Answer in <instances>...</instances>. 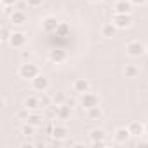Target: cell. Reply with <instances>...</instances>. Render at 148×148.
I'll return each mask as SVG.
<instances>
[{"label":"cell","instance_id":"29","mask_svg":"<svg viewBox=\"0 0 148 148\" xmlns=\"http://www.w3.org/2000/svg\"><path fill=\"white\" fill-rule=\"evenodd\" d=\"M18 0H2V5H7V7H14V4Z\"/></svg>","mask_w":148,"mask_h":148},{"label":"cell","instance_id":"31","mask_svg":"<svg viewBox=\"0 0 148 148\" xmlns=\"http://www.w3.org/2000/svg\"><path fill=\"white\" fill-rule=\"evenodd\" d=\"M138 145H146V146H148V141H145V139H139V141H138Z\"/></svg>","mask_w":148,"mask_h":148},{"label":"cell","instance_id":"2","mask_svg":"<svg viewBox=\"0 0 148 148\" xmlns=\"http://www.w3.org/2000/svg\"><path fill=\"white\" fill-rule=\"evenodd\" d=\"M112 23H113L119 30H125V28L132 26V16H131V14H117V12H113Z\"/></svg>","mask_w":148,"mask_h":148},{"label":"cell","instance_id":"20","mask_svg":"<svg viewBox=\"0 0 148 148\" xmlns=\"http://www.w3.org/2000/svg\"><path fill=\"white\" fill-rule=\"evenodd\" d=\"M101 117H103V110H101L99 105H96V106H92V108L87 110V119L89 120H99Z\"/></svg>","mask_w":148,"mask_h":148},{"label":"cell","instance_id":"18","mask_svg":"<svg viewBox=\"0 0 148 148\" xmlns=\"http://www.w3.org/2000/svg\"><path fill=\"white\" fill-rule=\"evenodd\" d=\"M23 106H26L28 110H38L40 108V98L38 96H28L23 103Z\"/></svg>","mask_w":148,"mask_h":148},{"label":"cell","instance_id":"25","mask_svg":"<svg viewBox=\"0 0 148 148\" xmlns=\"http://www.w3.org/2000/svg\"><path fill=\"white\" fill-rule=\"evenodd\" d=\"M52 101H54V105H63V103H64V94H63V92L52 94Z\"/></svg>","mask_w":148,"mask_h":148},{"label":"cell","instance_id":"27","mask_svg":"<svg viewBox=\"0 0 148 148\" xmlns=\"http://www.w3.org/2000/svg\"><path fill=\"white\" fill-rule=\"evenodd\" d=\"M11 35H12V32H9L7 26H2V40H4V42H9Z\"/></svg>","mask_w":148,"mask_h":148},{"label":"cell","instance_id":"12","mask_svg":"<svg viewBox=\"0 0 148 148\" xmlns=\"http://www.w3.org/2000/svg\"><path fill=\"white\" fill-rule=\"evenodd\" d=\"M127 129H129L131 136H134V138H141L145 134V124H141V122H131L127 125Z\"/></svg>","mask_w":148,"mask_h":148},{"label":"cell","instance_id":"17","mask_svg":"<svg viewBox=\"0 0 148 148\" xmlns=\"http://www.w3.org/2000/svg\"><path fill=\"white\" fill-rule=\"evenodd\" d=\"M49 59H51L52 63H63V61L66 59V52H64L63 49H52L51 54H49Z\"/></svg>","mask_w":148,"mask_h":148},{"label":"cell","instance_id":"23","mask_svg":"<svg viewBox=\"0 0 148 148\" xmlns=\"http://www.w3.org/2000/svg\"><path fill=\"white\" fill-rule=\"evenodd\" d=\"M68 32H70V25L59 21V26H58V30H56V35H59V37H68Z\"/></svg>","mask_w":148,"mask_h":148},{"label":"cell","instance_id":"7","mask_svg":"<svg viewBox=\"0 0 148 148\" xmlns=\"http://www.w3.org/2000/svg\"><path fill=\"white\" fill-rule=\"evenodd\" d=\"M40 26H42V30H44L45 33H56V30H58V26H59V21H58L54 16H45V18L42 19Z\"/></svg>","mask_w":148,"mask_h":148},{"label":"cell","instance_id":"6","mask_svg":"<svg viewBox=\"0 0 148 148\" xmlns=\"http://www.w3.org/2000/svg\"><path fill=\"white\" fill-rule=\"evenodd\" d=\"M32 87L37 92H45L49 89V79L45 75H42V73H38V75L32 80Z\"/></svg>","mask_w":148,"mask_h":148},{"label":"cell","instance_id":"15","mask_svg":"<svg viewBox=\"0 0 148 148\" xmlns=\"http://www.w3.org/2000/svg\"><path fill=\"white\" fill-rule=\"evenodd\" d=\"M52 136L56 139H64L68 136V127L64 124H54V129H52Z\"/></svg>","mask_w":148,"mask_h":148},{"label":"cell","instance_id":"32","mask_svg":"<svg viewBox=\"0 0 148 148\" xmlns=\"http://www.w3.org/2000/svg\"><path fill=\"white\" fill-rule=\"evenodd\" d=\"M145 134H148V122H145Z\"/></svg>","mask_w":148,"mask_h":148},{"label":"cell","instance_id":"14","mask_svg":"<svg viewBox=\"0 0 148 148\" xmlns=\"http://www.w3.org/2000/svg\"><path fill=\"white\" fill-rule=\"evenodd\" d=\"M113 138H115V141H117V143H127V139L131 138V132H129V129H127V127H119V129L115 131Z\"/></svg>","mask_w":148,"mask_h":148},{"label":"cell","instance_id":"22","mask_svg":"<svg viewBox=\"0 0 148 148\" xmlns=\"http://www.w3.org/2000/svg\"><path fill=\"white\" fill-rule=\"evenodd\" d=\"M38 98H40V108H51L52 103H54L52 101V96H47L45 92H40Z\"/></svg>","mask_w":148,"mask_h":148},{"label":"cell","instance_id":"21","mask_svg":"<svg viewBox=\"0 0 148 148\" xmlns=\"http://www.w3.org/2000/svg\"><path fill=\"white\" fill-rule=\"evenodd\" d=\"M138 73H139V68L136 64H125V68H124L125 79H134V77H138Z\"/></svg>","mask_w":148,"mask_h":148},{"label":"cell","instance_id":"19","mask_svg":"<svg viewBox=\"0 0 148 148\" xmlns=\"http://www.w3.org/2000/svg\"><path fill=\"white\" fill-rule=\"evenodd\" d=\"M26 122H30L32 125L38 127V125H42V124H44V115H42V113H38V112H30V115H28V120H26Z\"/></svg>","mask_w":148,"mask_h":148},{"label":"cell","instance_id":"30","mask_svg":"<svg viewBox=\"0 0 148 148\" xmlns=\"http://www.w3.org/2000/svg\"><path fill=\"white\" fill-rule=\"evenodd\" d=\"M146 2H148V0H131L132 5H145Z\"/></svg>","mask_w":148,"mask_h":148},{"label":"cell","instance_id":"8","mask_svg":"<svg viewBox=\"0 0 148 148\" xmlns=\"http://www.w3.org/2000/svg\"><path fill=\"white\" fill-rule=\"evenodd\" d=\"M9 18H11V23L16 25V26H23L28 21V16H26V12L23 9H14L12 14H9Z\"/></svg>","mask_w":148,"mask_h":148},{"label":"cell","instance_id":"24","mask_svg":"<svg viewBox=\"0 0 148 148\" xmlns=\"http://www.w3.org/2000/svg\"><path fill=\"white\" fill-rule=\"evenodd\" d=\"M21 132H23L25 136H32V134L35 132V125H32L30 122H26V124L21 127Z\"/></svg>","mask_w":148,"mask_h":148},{"label":"cell","instance_id":"4","mask_svg":"<svg viewBox=\"0 0 148 148\" xmlns=\"http://www.w3.org/2000/svg\"><path fill=\"white\" fill-rule=\"evenodd\" d=\"M9 45L14 47V49H23L26 45V35L23 32H19V30H14L11 38H9Z\"/></svg>","mask_w":148,"mask_h":148},{"label":"cell","instance_id":"1","mask_svg":"<svg viewBox=\"0 0 148 148\" xmlns=\"http://www.w3.org/2000/svg\"><path fill=\"white\" fill-rule=\"evenodd\" d=\"M38 73H40V71H38V66L33 64V63H23V64H19V68H18V75H19L21 79H25V80H33Z\"/></svg>","mask_w":148,"mask_h":148},{"label":"cell","instance_id":"3","mask_svg":"<svg viewBox=\"0 0 148 148\" xmlns=\"http://www.w3.org/2000/svg\"><path fill=\"white\" fill-rule=\"evenodd\" d=\"M125 52H127L131 58H139L141 54L146 52V47H145L139 40H131V42L125 45Z\"/></svg>","mask_w":148,"mask_h":148},{"label":"cell","instance_id":"13","mask_svg":"<svg viewBox=\"0 0 148 148\" xmlns=\"http://www.w3.org/2000/svg\"><path fill=\"white\" fill-rule=\"evenodd\" d=\"M70 113H71V110L64 103L63 105H56V117H58V120H68Z\"/></svg>","mask_w":148,"mask_h":148},{"label":"cell","instance_id":"11","mask_svg":"<svg viewBox=\"0 0 148 148\" xmlns=\"http://www.w3.org/2000/svg\"><path fill=\"white\" fill-rule=\"evenodd\" d=\"M117 26L113 25V23H105L103 26H101V30H99V33H101V37H105V38H113L115 35H117Z\"/></svg>","mask_w":148,"mask_h":148},{"label":"cell","instance_id":"10","mask_svg":"<svg viewBox=\"0 0 148 148\" xmlns=\"http://www.w3.org/2000/svg\"><path fill=\"white\" fill-rule=\"evenodd\" d=\"M89 138L94 145H106V132L103 129H92L89 132Z\"/></svg>","mask_w":148,"mask_h":148},{"label":"cell","instance_id":"33","mask_svg":"<svg viewBox=\"0 0 148 148\" xmlns=\"http://www.w3.org/2000/svg\"><path fill=\"white\" fill-rule=\"evenodd\" d=\"M91 4H98V2H101V0H89Z\"/></svg>","mask_w":148,"mask_h":148},{"label":"cell","instance_id":"9","mask_svg":"<svg viewBox=\"0 0 148 148\" xmlns=\"http://www.w3.org/2000/svg\"><path fill=\"white\" fill-rule=\"evenodd\" d=\"M113 12H117V14H131L132 12L131 0H117L115 5H113Z\"/></svg>","mask_w":148,"mask_h":148},{"label":"cell","instance_id":"5","mask_svg":"<svg viewBox=\"0 0 148 148\" xmlns=\"http://www.w3.org/2000/svg\"><path fill=\"white\" fill-rule=\"evenodd\" d=\"M80 103H82V106H84L86 110H89V108L99 105V96H98L96 92L87 91V92H84V94L80 96Z\"/></svg>","mask_w":148,"mask_h":148},{"label":"cell","instance_id":"28","mask_svg":"<svg viewBox=\"0 0 148 148\" xmlns=\"http://www.w3.org/2000/svg\"><path fill=\"white\" fill-rule=\"evenodd\" d=\"M28 115H30V112L26 106H23L21 112H18V119H21V120H28Z\"/></svg>","mask_w":148,"mask_h":148},{"label":"cell","instance_id":"16","mask_svg":"<svg viewBox=\"0 0 148 148\" xmlns=\"http://www.w3.org/2000/svg\"><path fill=\"white\" fill-rule=\"evenodd\" d=\"M73 91L79 92V94H84L89 91V80L86 79H77L75 82H73Z\"/></svg>","mask_w":148,"mask_h":148},{"label":"cell","instance_id":"34","mask_svg":"<svg viewBox=\"0 0 148 148\" xmlns=\"http://www.w3.org/2000/svg\"><path fill=\"white\" fill-rule=\"evenodd\" d=\"M146 54H148V45H146Z\"/></svg>","mask_w":148,"mask_h":148},{"label":"cell","instance_id":"26","mask_svg":"<svg viewBox=\"0 0 148 148\" xmlns=\"http://www.w3.org/2000/svg\"><path fill=\"white\" fill-rule=\"evenodd\" d=\"M25 2H26V5H28V7L37 9V7H40V5H42L44 0H25Z\"/></svg>","mask_w":148,"mask_h":148}]
</instances>
